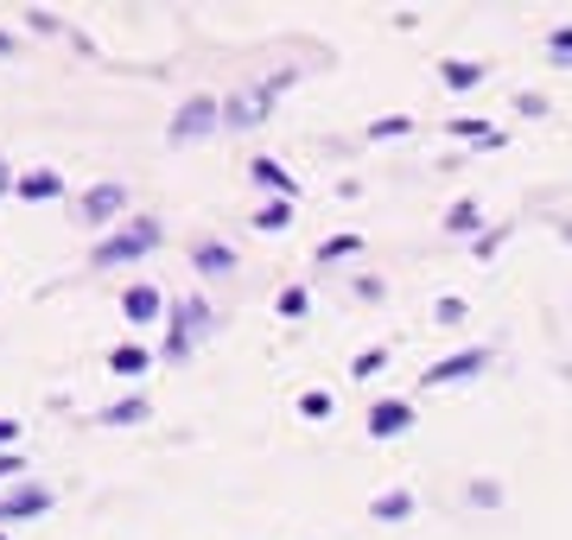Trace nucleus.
<instances>
[{
	"label": "nucleus",
	"instance_id": "7c9ffc66",
	"mask_svg": "<svg viewBox=\"0 0 572 540\" xmlns=\"http://www.w3.org/2000/svg\"><path fill=\"white\" fill-rule=\"evenodd\" d=\"M7 191H13V172H7V159H0V197H7Z\"/></svg>",
	"mask_w": 572,
	"mask_h": 540
},
{
	"label": "nucleus",
	"instance_id": "6ab92c4d",
	"mask_svg": "<svg viewBox=\"0 0 572 540\" xmlns=\"http://www.w3.org/2000/svg\"><path fill=\"white\" fill-rule=\"evenodd\" d=\"M452 134H458V141H477V146H502V134H496V128H484V121H471V115H464V121H452Z\"/></svg>",
	"mask_w": 572,
	"mask_h": 540
},
{
	"label": "nucleus",
	"instance_id": "412c9836",
	"mask_svg": "<svg viewBox=\"0 0 572 540\" xmlns=\"http://www.w3.org/2000/svg\"><path fill=\"white\" fill-rule=\"evenodd\" d=\"M300 413H305V420H331V395H325V388H305Z\"/></svg>",
	"mask_w": 572,
	"mask_h": 540
},
{
	"label": "nucleus",
	"instance_id": "c85d7f7f",
	"mask_svg": "<svg viewBox=\"0 0 572 540\" xmlns=\"http://www.w3.org/2000/svg\"><path fill=\"white\" fill-rule=\"evenodd\" d=\"M471 249H477V261H490V254L502 249V229H484V236H477V242H471Z\"/></svg>",
	"mask_w": 572,
	"mask_h": 540
},
{
	"label": "nucleus",
	"instance_id": "5701e85b",
	"mask_svg": "<svg viewBox=\"0 0 572 540\" xmlns=\"http://www.w3.org/2000/svg\"><path fill=\"white\" fill-rule=\"evenodd\" d=\"M547 51H553V64H572V26H553V33H547Z\"/></svg>",
	"mask_w": 572,
	"mask_h": 540
},
{
	"label": "nucleus",
	"instance_id": "9d476101",
	"mask_svg": "<svg viewBox=\"0 0 572 540\" xmlns=\"http://www.w3.org/2000/svg\"><path fill=\"white\" fill-rule=\"evenodd\" d=\"M13 197H26V204H58V197H64V179H58V172H26V179H13Z\"/></svg>",
	"mask_w": 572,
	"mask_h": 540
},
{
	"label": "nucleus",
	"instance_id": "1a4fd4ad",
	"mask_svg": "<svg viewBox=\"0 0 572 540\" xmlns=\"http://www.w3.org/2000/svg\"><path fill=\"white\" fill-rule=\"evenodd\" d=\"M191 261H197V274H204V280H223V274H235V249H229V242H197V249H191Z\"/></svg>",
	"mask_w": 572,
	"mask_h": 540
},
{
	"label": "nucleus",
	"instance_id": "6e6552de",
	"mask_svg": "<svg viewBox=\"0 0 572 540\" xmlns=\"http://www.w3.org/2000/svg\"><path fill=\"white\" fill-rule=\"evenodd\" d=\"M121 312H127V324H153L166 312V292L153 287V280H134V287L121 292Z\"/></svg>",
	"mask_w": 572,
	"mask_h": 540
},
{
	"label": "nucleus",
	"instance_id": "ddd939ff",
	"mask_svg": "<svg viewBox=\"0 0 572 540\" xmlns=\"http://www.w3.org/2000/svg\"><path fill=\"white\" fill-rule=\"evenodd\" d=\"M439 76H446V89H477L490 71H484L477 58H446V64H439Z\"/></svg>",
	"mask_w": 572,
	"mask_h": 540
},
{
	"label": "nucleus",
	"instance_id": "a211bd4d",
	"mask_svg": "<svg viewBox=\"0 0 572 540\" xmlns=\"http://www.w3.org/2000/svg\"><path fill=\"white\" fill-rule=\"evenodd\" d=\"M343 254H363V236H325L312 261H318V267H331V261H343Z\"/></svg>",
	"mask_w": 572,
	"mask_h": 540
},
{
	"label": "nucleus",
	"instance_id": "f257e3e1",
	"mask_svg": "<svg viewBox=\"0 0 572 540\" xmlns=\"http://www.w3.org/2000/svg\"><path fill=\"white\" fill-rule=\"evenodd\" d=\"M159 242H166V223H159V216H127L121 229H109V236L96 242L89 267H127V261H147Z\"/></svg>",
	"mask_w": 572,
	"mask_h": 540
},
{
	"label": "nucleus",
	"instance_id": "4468645a",
	"mask_svg": "<svg viewBox=\"0 0 572 540\" xmlns=\"http://www.w3.org/2000/svg\"><path fill=\"white\" fill-rule=\"evenodd\" d=\"M147 413H153V407H147V395H127V400H114V407H102L96 420H102V427H141Z\"/></svg>",
	"mask_w": 572,
	"mask_h": 540
},
{
	"label": "nucleus",
	"instance_id": "2eb2a0df",
	"mask_svg": "<svg viewBox=\"0 0 572 540\" xmlns=\"http://www.w3.org/2000/svg\"><path fill=\"white\" fill-rule=\"evenodd\" d=\"M255 229H261V236H287V229H293V204H287V197H267L261 211H255Z\"/></svg>",
	"mask_w": 572,
	"mask_h": 540
},
{
	"label": "nucleus",
	"instance_id": "c756f323",
	"mask_svg": "<svg viewBox=\"0 0 572 540\" xmlns=\"http://www.w3.org/2000/svg\"><path fill=\"white\" fill-rule=\"evenodd\" d=\"M13 51H20V38H13L7 26H0V58H13Z\"/></svg>",
	"mask_w": 572,
	"mask_h": 540
},
{
	"label": "nucleus",
	"instance_id": "b1692460",
	"mask_svg": "<svg viewBox=\"0 0 572 540\" xmlns=\"http://www.w3.org/2000/svg\"><path fill=\"white\" fill-rule=\"evenodd\" d=\"M0 483H26V458L20 452H0Z\"/></svg>",
	"mask_w": 572,
	"mask_h": 540
},
{
	"label": "nucleus",
	"instance_id": "f03ea898",
	"mask_svg": "<svg viewBox=\"0 0 572 540\" xmlns=\"http://www.w3.org/2000/svg\"><path fill=\"white\" fill-rule=\"evenodd\" d=\"M217 331V305L210 299H179L172 305V331H166V362H191V350Z\"/></svg>",
	"mask_w": 572,
	"mask_h": 540
},
{
	"label": "nucleus",
	"instance_id": "bb28decb",
	"mask_svg": "<svg viewBox=\"0 0 572 540\" xmlns=\"http://www.w3.org/2000/svg\"><path fill=\"white\" fill-rule=\"evenodd\" d=\"M369 134H376V141H394V134H407V115H388V121H376Z\"/></svg>",
	"mask_w": 572,
	"mask_h": 540
},
{
	"label": "nucleus",
	"instance_id": "20e7f679",
	"mask_svg": "<svg viewBox=\"0 0 572 540\" xmlns=\"http://www.w3.org/2000/svg\"><path fill=\"white\" fill-rule=\"evenodd\" d=\"M51 503H58L51 483H13V490H0V528H13V521H38V515H51Z\"/></svg>",
	"mask_w": 572,
	"mask_h": 540
},
{
	"label": "nucleus",
	"instance_id": "7ed1b4c3",
	"mask_svg": "<svg viewBox=\"0 0 572 540\" xmlns=\"http://www.w3.org/2000/svg\"><path fill=\"white\" fill-rule=\"evenodd\" d=\"M217 128H223V103H217V96H191V103L172 115L166 134H172V146H191V141H210Z\"/></svg>",
	"mask_w": 572,
	"mask_h": 540
},
{
	"label": "nucleus",
	"instance_id": "0eeeda50",
	"mask_svg": "<svg viewBox=\"0 0 572 540\" xmlns=\"http://www.w3.org/2000/svg\"><path fill=\"white\" fill-rule=\"evenodd\" d=\"M401 432H414V407L407 400H376L369 407V439H401Z\"/></svg>",
	"mask_w": 572,
	"mask_h": 540
},
{
	"label": "nucleus",
	"instance_id": "423d86ee",
	"mask_svg": "<svg viewBox=\"0 0 572 540\" xmlns=\"http://www.w3.org/2000/svg\"><path fill=\"white\" fill-rule=\"evenodd\" d=\"M484 369H490V350L471 344V350H458V357L433 362V369L419 375V388H452V382H471V375H484Z\"/></svg>",
	"mask_w": 572,
	"mask_h": 540
},
{
	"label": "nucleus",
	"instance_id": "aec40b11",
	"mask_svg": "<svg viewBox=\"0 0 572 540\" xmlns=\"http://www.w3.org/2000/svg\"><path fill=\"white\" fill-rule=\"evenodd\" d=\"M305 305H312V292H305V287H287L273 312H280V319H305Z\"/></svg>",
	"mask_w": 572,
	"mask_h": 540
},
{
	"label": "nucleus",
	"instance_id": "f3484780",
	"mask_svg": "<svg viewBox=\"0 0 572 540\" xmlns=\"http://www.w3.org/2000/svg\"><path fill=\"white\" fill-rule=\"evenodd\" d=\"M369 515L376 521H407L414 515V490H381L376 503H369Z\"/></svg>",
	"mask_w": 572,
	"mask_h": 540
},
{
	"label": "nucleus",
	"instance_id": "9b49d317",
	"mask_svg": "<svg viewBox=\"0 0 572 540\" xmlns=\"http://www.w3.org/2000/svg\"><path fill=\"white\" fill-rule=\"evenodd\" d=\"M248 172H255V184H267V191H273V197H287V204L300 197V184H293V172H287L280 159H248Z\"/></svg>",
	"mask_w": 572,
	"mask_h": 540
},
{
	"label": "nucleus",
	"instance_id": "39448f33",
	"mask_svg": "<svg viewBox=\"0 0 572 540\" xmlns=\"http://www.w3.org/2000/svg\"><path fill=\"white\" fill-rule=\"evenodd\" d=\"M76 211H83V223H96V229H109V223H121V216H127V184H114V179L89 184V191L76 197Z\"/></svg>",
	"mask_w": 572,
	"mask_h": 540
},
{
	"label": "nucleus",
	"instance_id": "4be33fe9",
	"mask_svg": "<svg viewBox=\"0 0 572 540\" xmlns=\"http://www.w3.org/2000/svg\"><path fill=\"white\" fill-rule=\"evenodd\" d=\"M376 369H388V350H363V357L350 362V375H356V382H369Z\"/></svg>",
	"mask_w": 572,
	"mask_h": 540
},
{
	"label": "nucleus",
	"instance_id": "dca6fc26",
	"mask_svg": "<svg viewBox=\"0 0 572 540\" xmlns=\"http://www.w3.org/2000/svg\"><path fill=\"white\" fill-rule=\"evenodd\" d=\"M446 229L477 242V236H484V204H471V197H464V204H452V211H446Z\"/></svg>",
	"mask_w": 572,
	"mask_h": 540
},
{
	"label": "nucleus",
	"instance_id": "cd10ccee",
	"mask_svg": "<svg viewBox=\"0 0 572 540\" xmlns=\"http://www.w3.org/2000/svg\"><path fill=\"white\" fill-rule=\"evenodd\" d=\"M515 115H528V121H534V115H547V96H534V89H522V96H515Z\"/></svg>",
	"mask_w": 572,
	"mask_h": 540
},
{
	"label": "nucleus",
	"instance_id": "473e14b6",
	"mask_svg": "<svg viewBox=\"0 0 572 540\" xmlns=\"http://www.w3.org/2000/svg\"><path fill=\"white\" fill-rule=\"evenodd\" d=\"M0 540H7V535H0Z\"/></svg>",
	"mask_w": 572,
	"mask_h": 540
},
{
	"label": "nucleus",
	"instance_id": "2f4dec72",
	"mask_svg": "<svg viewBox=\"0 0 572 540\" xmlns=\"http://www.w3.org/2000/svg\"><path fill=\"white\" fill-rule=\"evenodd\" d=\"M13 432H20V420H0V445H7V439H13Z\"/></svg>",
	"mask_w": 572,
	"mask_h": 540
},
{
	"label": "nucleus",
	"instance_id": "f8f14e48",
	"mask_svg": "<svg viewBox=\"0 0 572 540\" xmlns=\"http://www.w3.org/2000/svg\"><path fill=\"white\" fill-rule=\"evenodd\" d=\"M153 369V357L141 350V344H121V350H109V375H121V382H141Z\"/></svg>",
	"mask_w": 572,
	"mask_h": 540
},
{
	"label": "nucleus",
	"instance_id": "a878e982",
	"mask_svg": "<svg viewBox=\"0 0 572 540\" xmlns=\"http://www.w3.org/2000/svg\"><path fill=\"white\" fill-rule=\"evenodd\" d=\"M471 319V305L464 299H439V324H464Z\"/></svg>",
	"mask_w": 572,
	"mask_h": 540
},
{
	"label": "nucleus",
	"instance_id": "393cba45",
	"mask_svg": "<svg viewBox=\"0 0 572 540\" xmlns=\"http://www.w3.org/2000/svg\"><path fill=\"white\" fill-rule=\"evenodd\" d=\"M464 496H471V503H477V508H496V503H502V490H496V483H471Z\"/></svg>",
	"mask_w": 572,
	"mask_h": 540
}]
</instances>
